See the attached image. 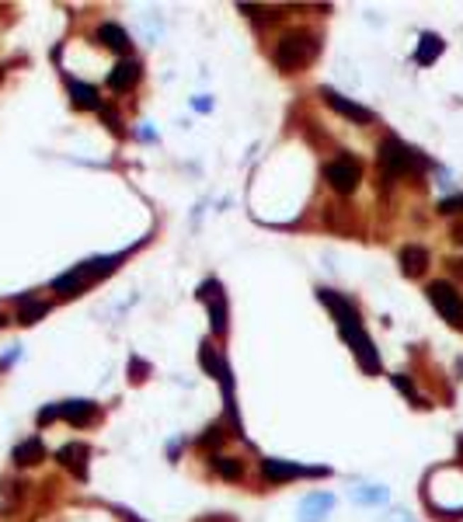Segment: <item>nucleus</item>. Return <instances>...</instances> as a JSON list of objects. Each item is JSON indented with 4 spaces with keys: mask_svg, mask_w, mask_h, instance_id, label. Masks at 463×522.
Instances as JSON below:
<instances>
[{
    "mask_svg": "<svg viewBox=\"0 0 463 522\" xmlns=\"http://www.w3.org/2000/svg\"><path fill=\"white\" fill-rule=\"evenodd\" d=\"M317 52H321V39L314 32H286L275 42V67L293 74V70L310 67L317 59Z\"/></svg>",
    "mask_w": 463,
    "mask_h": 522,
    "instance_id": "1",
    "label": "nucleus"
},
{
    "mask_svg": "<svg viewBox=\"0 0 463 522\" xmlns=\"http://www.w3.org/2000/svg\"><path fill=\"white\" fill-rule=\"evenodd\" d=\"M379 167H383V174L387 178H401V174H408L411 167H421V157L418 150H411L408 143H401L397 136H390V140H383L379 143V154H377Z\"/></svg>",
    "mask_w": 463,
    "mask_h": 522,
    "instance_id": "2",
    "label": "nucleus"
},
{
    "mask_svg": "<svg viewBox=\"0 0 463 522\" xmlns=\"http://www.w3.org/2000/svg\"><path fill=\"white\" fill-rule=\"evenodd\" d=\"M428 300L432 307L442 314V321H450L453 327H463V293L453 285V282H428Z\"/></svg>",
    "mask_w": 463,
    "mask_h": 522,
    "instance_id": "3",
    "label": "nucleus"
},
{
    "mask_svg": "<svg viewBox=\"0 0 463 522\" xmlns=\"http://www.w3.org/2000/svg\"><path fill=\"white\" fill-rule=\"evenodd\" d=\"M338 331H341V338L352 345V352H355L359 365H362L366 373H377L379 369V352H377V345H373V338L366 334V327H362V324H348V327H338Z\"/></svg>",
    "mask_w": 463,
    "mask_h": 522,
    "instance_id": "4",
    "label": "nucleus"
},
{
    "mask_svg": "<svg viewBox=\"0 0 463 522\" xmlns=\"http://www.w3.org/2000/svg\"><path fill=\"white\" fill-rule=\"evenodd\" d=\"M324 178H328V185L335 188L338 195H352L359 188L362 171H359V164L352 161V157H341V161H331L324 167Z\"/></svg>",
    "mask_w": 463,
    "mask_h": 522,
    "instance_id": "5",
    "label": "nucleus"
},
{
    "mask_svg": "<svg viewBox=\"0 0 463 522\" xmlns=\"http://www.w3.org/2000/svg\"><path fill=\"white\" fill-rule=\"evenodd\" d=\"M261 474L268 481H293V477H321L328 474V467H299V463H286V460H261Z\"/></svg>",
    "mask_w": 463,
    "mask_h": 522,
    "instance_id": "6",
    "label": "nucleus"
},
{
    "mask_svg": "<svg viewBox=\"0 0 463 522\" xmlns=\"http://www.w3.org/2000/svg\"><path fill=\"white\" fill-rule=\"evenodd\" d=\"M321 98H324V101L335 108L338 115H345V119L362 122V125H366V122H373V112H370V108H362L359 101H348L345 94H338L335 87H321Z\"/></svg>",
    "mask_w": 463,
    "mask_h": 522,
    "instance_id": "7",
    "label": "nucleus"
},
{
    "mask_svg": "<svg viewBox=\"0 0 463 522\" xmlns=\"http://www.w3.org/2000/svg\"><path fill=\"white\" fill-rule=\"evenodd\" d=\"M317 300L335 314L338 327H348V324H362L359 321V310L352 307V300H345V296H338L335 289H317Z\"/></svg>",
    "mask_w": 463,
    "mask_h": 522,
    "instance_id": "8",
    "label": "nucleus"
},
{
    "mask_svg": "<svg viewBox=\"0 0 463 522\" xmlns=\"http://www.w3.org/2000/svg\"><path fill=\"white\" fill-rule=\"evenodd\" d=\"M202 300L210 303L212 334H223V331H227V300H223V289H219V282H206V285H202Z\"/></svg>",
    "mask_w": 463,
    "mask_h": 522,
    "instance_id": "9",
    "label": "nucleus"
},
{
    "mask_svg": "<svg viewBox=\"0 0 463 522\" xmlns=\"http://www.w3.org/2000/svg\"><path fill=\"white\" fill-rule=\"evenodd\" d=\"M87 456H91V449H87L84 442H67V446L56 453V460H59L74 477H81V481L87 477Z\"/></svg>",
    "mask_w": 463,
    "mask_h": 522,
    "instance_id": "10",
    "label": "nucleus"
},
{
    "mask_svg": "<svg viewBox=\"0 0 463 522\" xmlns=\"http://www.w3.org/2000/svg\"><path fill=\"white\" fill-rule=\"evenodd\" d=\"M94 414H98V404L91 401H67L59 404V418H67L70 425H77V429H84L94 421Z\"/></svg>",
    "mask_w": 463,
    "mask_h": 522,
    "instance_id": "11",
    "label": "nucleus"
},
{
    "mask_svg": "<svg viewBox=\"0 0 463 522\" xmlns=\"http://www.w3.org/2000/svg\"><path fill=\"white\" fill-rule=\"evenodd\" d=\"M136 81H139V63L136 59H119L112 67V74H108V87L112 91H129Z\"/></svg>",
    "mask_w": 463,
    "mask_h": 522,
    "instance_id": "12",
    "label": "nucleus"
},
{
    "mask_svg": "<svg viewBox=\"0 0 463 522\" xmlns=\"http://www.w3.org/2000/svg\"><path fill=\"white\" fill-rule=\"evenodd\" d=\"M98 42H101L105 49H112V52H129V49H132L126 28H122V25H112V21L98 28Z\"/></svg>",
    "mask_w": 463,
    "mask_h": 522,
    "instance_id": "13",
    "label": "nucleus"
},
{
    "mask_svg": "<svg viewBox=\"0 0 463 522\" xmlns=\"http://www.w3.org/2000/svg\"><path fill=\"white\" fill-rule=\"evenodd\" d=\"M11 460L18 463V467H32V463H39V460H45V446L42 439H25V442H18L14 446V453H11Z\"/></svg>",
    "mask_w": 463,
    "mask_h": 522,
    "instance_id": "14",
    "label": "nucleus"
},
{
    "mask_svg": "<svg viewBox=\"0 0 463 522\" xmlns=\"http://www.w3.org/2000/svg\"><path fill=\"white\" fill-rule=\"evenodd\" d=\"M335 509V494H324V491H317V494H310L307 501H303V522H321L324 519V512H331Z\"/></svg>",
    "mask_w": 463,
    "mask_h": 522,
    "instance_id": "15",
    "label": "nucleus"
},
{
    "mask_svg": "<svg viewBox=\"0 0 463 522\" xmlns=\"http://www.w3.org/2000/svg\"><path fill=\"white\" fill-rule=\"evenodd\" d=\"M67 87H70V101H74L77 108H94V112H101V98H98V91H94L91 84L67 81Z\"/></svg>",
    "mask_w": 463,
    "mask_h": 522,
    "instance_id": "16",
    "label": "nucleus"
},
{
    "mask_svg": "<svg viewBox=\"0 0 463 522\" xmlns=\"http://www.w3.org/2000/svg\"><path fill=\"white\" fill-rule=\"evenodd\" d=\"M425 265H428V251H425V247L408 244V247L401 251V268H404V276H421Z\"/></svg>",
    "mask_w": 463,
    "mask_h": 522,
    "instance_id": "17",
    "label": "nucleus"
},
{
    "mask_svg": "<svg viewBox=\"0 0 463 522\" xmlns=\"http://www.w3.org/2000/svg\"><path fill=\"white\" fill-rule=\"evenodd\" d=\"M442 56V39L435 35V32H425L418 42V49H415V63L418 67H428V63H435Z\"/></svg>",
    "mask_w": 463,
    "mask_h": 522,
    "instance_id": "18",
    "label": "nucleus"
},
{
    "mask_svg": "<svg viewBox=\"0 0 463 522\" xmlns=\"http://www.w3.org/2000/svg\"><path fill=\"white\" fill-rule=\"evenodd\" d=\"M84 285H87V276H84V268H81V265H77L74 272H67V276L52 279V289H56V293H63V296H77Z\"/></svg>",
    "mask_w": 463,
    "mask_h": 522,
    "instance_id": "19",
    "label": "nucleus"
},
{
    "mask_svg": "<svg viewBox=\"0 0 463 522\" xmlns=\"http://www.w3.org/2000/svg\"><path fill=\"white\" fill-rule=\"evenodd\" d=\"M18 303H21V310H18V321H21V324H35V321H42L45 314H49V303H45V300L21 296Z\"/></svg>",
    "mask_w": 463,
    "mask_h": 522,
    "instance_id": "20",
    "label": "nucleus"
},
{
    "mask_svg": "<svg viewBox=\"0 0 463 522\" xmlns=\"http://www.w3.org/2000/svg\"><path fill=\"white\" fill-rule=\"evenodd\" d=\"M212 467H216V474L227 477V481H241V477H244V463L234 460V456H212Z\"/></svg>",
    "mask_w": 463,
    "mask_h": 522,
    "instance_id": "21",
    "label": "nucleus"
},
{
    "mask_svg": "<svg viewBox=\"0 0 463 522\" xmlns=\"http://www.w3.org/2000/svg\"><path fill=\"white\" fill-rule=\"evenodd\" d=\"M390 380H394V387H397V390H401V394H404V397H408L411 404H418V407H425V397H421L418 390H415V383H411V380H408L404 373H394Z\"/></svg>",
    "mask_w": 463,
    "mask_h": 522,
    "instance_id": "22",
    "label": "nucleus"
},
{
    "mask_svg": "<svg viewBox=\"0 0 463 522\" xmlns=\"http://www.w3.org/2000/svg\"><path fill=\"white\" fill-rule=\"evenodd\" d=\"M355 501H362V505H379V501H387V487H359V491H355Z\"/></svg>",
    "mask_w": 463,
    "mask_h": 522,
    "instance_id": "23",
    "label": "nucleus"
},
{
    "mask_svg": "<svg viewBox=\"0 0 463 522\" xmlns=\"http://www.w3.org/2000/svg\"><path fill=\"white\" fill-rule=\"evenodd\" d=\"M98 115H101V122H105V125H108L115 136H122V132H126V129H122V119H119L112 108H105V105H101V112H98Z\"/></svg>",
    "mask_w": 463,
    "mask_h": 522,
    "instance_id": "24",
    "label": "nucleus"
},
{
    "mask_svg": "<svg viewBox=\"0 0 463 522\" xmlns=\"http://www.w3.org/2000/svg\"><path fill=\"white\" fill-rule=\"evenodd\" d=\"M439 212H442V216H457V212H463V195L442 199V202H439Z\"/></svg>",
    "mask_w": 463,
    "mask_h": 522,
    "instance_id": "25",
    "label": "nucleus"
},
{
    "mask_svg": "<svg viewBox=\"0 0 463 522\" xmlns=\"http://www.w3.org/2000/svg\"><path fill=\"white\" fill-rule=\"evenodd\" d=\"M56 418H59V404H56V407H42V411H39V425H49V421H56Z\"/></svg>",
    "mask_w": 463,
    "mask_h": 522,
    "instance_id": "26",
    "label": "nucleus"
},
{
    "mask_svg": "<svg viewBox=\"0 0 463 522\" xmlns=\"http://www.w3.org/2000/svg\"><path fill=\"white\" fill-rule=\"evenodd\" d=\"M199 442H202V446H219V442H223V429H210Z\"/></svg>",
    "mask_w": 463,
    "mask_h": 522,
    "instance_id": "27",
    "label": "nucleus"
},
{
    "mask_svg": "<svg viewBox=\"0 0 463 522\" xmlns=\"http://www.w3.org/2000/svg\"><path fill=\"white\" fill-rule=\"evenodd\" d=\"M453 237H457V241L463 244V227H457V230H453Z\"/></svg>",
    "mask_w": 463,
    "mask_h": 522,
    "instance_id": "28",
    "label": "nucleus"
},
{
    "mask_svg": "<svg viewBox=\"0 0 463 522\" xmlns=\"http://www.w3.org/2000/svg\"><path fill=\"white\" fill-rule=\"evenodd\" d=\"M122 516H126L129 522H139V519H136V516H132V512H122Z\"/></svg>",
    "mask_w": 463,
    "mask_h": 522,
    "instance_id": "29",
    "label": "nucleus"
},
{
    "mask_svg": "<svg viewBox=\"0 0 463 522\" xmlns=\"http://www.w3.org/2000/svg\"><path fill=\"white\" fill-rule=\"evenodd\" d=\"M4 324H7V321H4V314H0V327H4Z\"/></svg>",
    "mask_w": 463,
    "mask_h": 522,
    "instance_id": "30",
    "label": "nucleus"
}]
</instances>
